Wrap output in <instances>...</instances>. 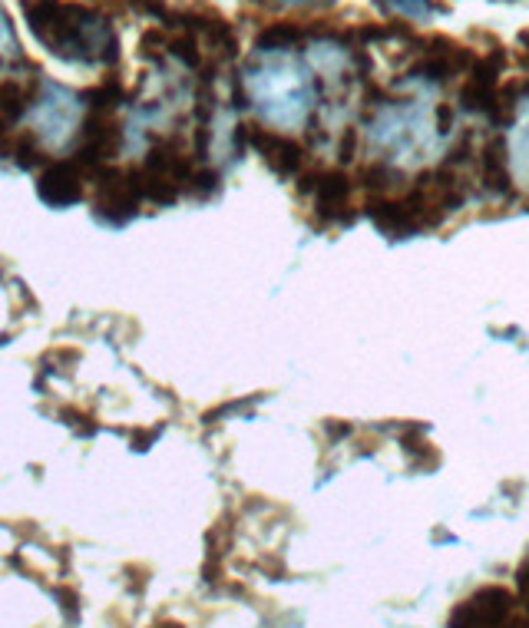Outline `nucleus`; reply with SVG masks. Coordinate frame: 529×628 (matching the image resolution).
Instances as JSON below:
<instances>
[{"label":"nucleus","instance_id":"nucleus-6","mask_svg":"<svg viewBox=\"0 0 529 628\" xmlns=\"http://www.w3.org/2000/svg\"><path fill=\"white\" fill-rule=\"evenodd\" d=\"M57 602H60V609L67 612V619H70V622H77V619H80V592H77V589L60 586V589H57Z\"/></svg>","mask_w":529,"mask_h":628},{"label":"nucleus","instance_id":"nucleus-7","mask_svg":"<svg viewBox=\"0 0 529 628\" xmlns=\"http://www.w3.org/2000/svg\"><path fill=\"white\" fill-rule=\"evenodd\" d=\"M520 592H523V602L529 605V559H526V566L520 569Z\"/></svg>","mask_w":529,"mask_h":628},{"label":"nucleus","instance_id":"nucleus-4","mask_svg":"<svg viewBox=\"0 0 529 628\" xmlns=\"http://www.w3.org/2000/svg\"><path fill=\"white\" fill-rule=\"evenodd\" d=\"M83 182H90V172H86V166L77 156L53 159L50 166L40 172V196L53 205H70L86 192Z\"/></svg>","mask_w":529,"mask_h":628},{"label":"nucleus","instance_id":"nucleus-3","mask_svg":"<svg viewBox=\"0 0 529 628\" xmlns=\"http://www.w3.org/2000/svg\"><path fill=\"white\" fill-rule=\"evenodd\" d=\"M450 628H520L513 619V595L506 589H483L453 612Z\"/></svg>","mask_w":529,"mask_h":628},{"label":"nucleus","instance_id":"nucleus-8","mask_svg":"<svg viewBox=\"0 0 529 628\" xmlns=\"http://www.w3.org/2000/svg\"><path fill=\"white\" fill-rule=\"evenodd\" d=\"M153 628H186L182 622H172V619H163V622H156Z\"/></svg>","mask_w":529,"mask_h":628},{"label":"nucleus","instance_id":"nucleus-2","mask_svg":"<svg viewBox=\"0 0 529 628\" xmlns=\"http://www.w3.org/2000/svg\"><path fill=\"white\" fill-rule=\"evenodd\" d=\"M450 129V110L440 106L427 113L424 106H381L367 123V143L381 169H417L437 159L440 136Z\"/></svg>","mask_w":529,"mask_h":628},{"label":"nucleus","instance_id":"nucleus-5","mask_svg":"<svg viewBox=\"0 0 529 628\" xmlns=\"http://www.w3.org/2000/svg\"><path fill=\"white\" fill-rule=\"evenodd\" d=\"M381 7H387V10H401L404 7L407 17H420V14H427V10H434L437 4H434V0H381Z\"/></svg>","mask_w":529,"mask_h":628},{"label":"nucleus","instance_id":"nucleus-1","mask_svg":"<svg viewBox=\"0 0 529 628\" xmlns=\"http://www.w3.org/2000/svg\"><path fill=\"white\" fill-rule=\"evenodd\" d=\"M30 34L70 63H116V34L100 10L80 0H20Z\"/></svg>","mask_w":529,"mask_h":628}]
</instances>
